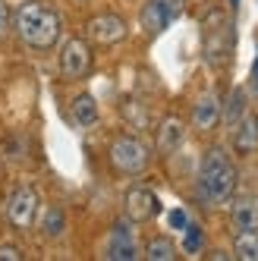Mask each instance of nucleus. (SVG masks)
<instances>
[{
  "label": "nucleus",
  "mask_w": 258,
  "mask_h": 261,
  "mask_svg": "<svg viewBox=\"0 0 258 261\" xmlns=\"http://www.w3.org/2000/svg\"><path fill=\"white\" fill-rule=\"evenodd\" d=\"M88 38L91 41H98V44H120L123 38H126V22L120 19V16H114V13H101V16H95V19H88Z\"/></svg>",
  "instance_id": "obj_9"
},
{
  "label": "nucleus",
  "mask_w": 258,
  "mask_h": 261,
  "mask_svg": "<svg viewBox=\"0 0 258 261\" xmlns=\"http://www.w3.org/2000/svg\"><path fill=\"white\" fill-rule=\"evenodd\" d=\"M243 114H246V91L236 88L233 95H230V101H227V110H220V117H224L227 126H236Z\"/></svg>",
  "instance_id": "obj_19"
},
{
  "label": "nucleus",
  "mask_w": 258,
  "mask_h": 261,
  "mask_svg": "<svg viewBox=\"0 0 258 261\" xmlns=\"http://www.w3.org/2000/svg\"><path fill=\"white\" fill-rule=\"evenodd\" d=\"M217 120H220V98L208 91L192 104V126L198 133H208V129L217 126Z\"/></svg>",
  "instance_id": "obj_12"
},
{
  "label": "nucleus",
  "mask_w": 258,
  "mask_h": 261,
  "mask_svg": "<svg viewBox=\"0 0 258 261\" xmlns=\"http://www.w3.org/2000/svg\"><path fill=\"white\" fill-rule=\"evenodd\" d=\"M233 148H236V154H252L255 148H258V117L249 114V110H246V114L239 117V123H236Z\"/></svg>",
  "instance_id": "obj_13"
},
{
  "label": "nucleus",
  "mask_w": 258,
  "mask_h": 261,
  "mask_svg": "<svg viewBox=\"0 0 258 261\" xmlns=\"http://www.w3.org/2000/svg\"><path fill=\"white\" fill-rule=\"evenodd\" d=\"M104 258H114V261H136V258H139L133 230H129V220L114 223L110 239H107V252H104Z\"/></svg>",
  "instance_id": "obj_10"
},
{
  "label": "nucleus",
  "mask_w": 258,
  "mask_h": 261,
  "mask_svg": "<svg viewBox=\"0 0 258 261\" xmlns=\"http://www.w3.org/2000/svg\"><path fill=\"white\" fill-rule=\"evenodd\" d=\"M183 139H186V123L179 117H167L158 129V151L161 154H173L183 145Z\"/></svg>",
  "instance_id": "obj_14"
},
{
  "label": "nucleus",
  "mask_w": 258,
  "mask_h": 261,
  "mask_svg": "<svg viewBox=\"0 0 258 261\" xmlns=\"http://www.w3.org/2000/svg\"><path fill=\"white\" fill-rule=\"evenodd\" d=\"M230 227L236 233H258V195H239L230 204Z\"/></svg>",
  "instance_id": "obj_11"
},
{
  "label": "nucleus",
  "mask_w": 258,
  "mask_h": 261,
  "mask_svg": "<svg viewBox=\"0 0 258 261\" xmlns=\"http://www.w3.org/2000/svg\"><path fill=\"white\" fill-rule=\"evenodd\" d=\"M201 38H205V60L211 66H224L230 60V54H233V25L220 10H211L205 16Z\"/></svg>",
  "instance_id": "obj_4"
},
{
  "label": "nucleus",
  "mask_w": 258,
  "mask_h": 261,
  "mask_svg": "<svg viewBox=\"0 0 258 261\" xmlns=\"http://www.w3.org/2000/svg\"><path fill=\"white\" fill-rule=\"evenodd\" d=\"M145 258H148V261H173L176 258L173 239H167V236H151L148 246H145Z\"/></svg>",
  "instance_id": "obj_16"
},
{
  "label": "nucleus",
  "mask_w": 258,
  "mask_h": 261,
  "mask_svg": "<svg viewBox=\"0 0 258 261\" xmlns=\"http://www.w3.org/2000/svg\"><path fill=\"white\" fill-rule=\"evenodd\" d=\"M107 158H110V167H114L117 173L139 176V173L148 170V164H151V148L136 136H120V139L110 142Z\"/></svg>",
  "instance_id": "obj_3"
},
{
  "label": "nucleus",
  "mask_w": 258,
  "mask_h": 261,
  "mask_svg": "<svg viewBox=\"0 0 258 261\" xmlns=\"http://www.w3.org/2000/svg\"><path fill=\"white\" fill-rule=\"evenodd\" d=\"M233 258H239V261H258V233H236Z\"/></svg>",
  "instance_id": "obj_18"
},
{
  "label": "nucleus",
  "mask_w": 258,
  "mask_h": 261,
  "mask_svg": "<svg viewBox=\"0 0 258 261\" xmlns=\"http://www.w3.org/2000/svg\"><path fill=\"white\" fill-rule=\"evenodd\" d=\"M123 208L129 223H148L161 214V198L148 189V186H133L123 198Z\"/></svg>",
  "instance_id": "obj_7"
},
{
  "label": "nucleus",
  "mask_w": 258,
  "mask_h": 261,
  "mask_svg": "<svg viewBox=\"0 0 258 261\" xmlns=\"http://www.w3.org/2000/svg\"><path fill=\"white\" fill-rule=\"evenodd\" d=\"M236 4H239V0H230V7H236Z\"/></svg>",
  "instance_id": "obj_25"
},
{
  "label": "nucleus",
  "mask_w": 258,
  "mask_h": 261,
  "mask_svg": "<svg viewBox=\"0 0 258 261\" xmlns=\"http://www.w3.org/2000/svg\"><path fill=\"white\" fill-rule=\"evenodd\" d=\"M167 223H170L173 230H186L189 217H186V211H183V208H173V211H167Z\"/></svg>",
  "instance_id": "obj_21"
},
{
  "label": "nucleus",
  "mask_w": 258,
  "mask_h": 261,
  "mask_svg": "<svg viewBox=\"0 0 258 261\" xmlns=\"http://www.w3.org/2000/svg\"><path fill=\"white\" fill-rule=\"evenodd\" d=\"M38 204H41V198L32 186H16L7 195V204H4L7 223L19 233H29L35 227V217H38Z\"/></svg>",
  "instance_id": "obj_5"
},
{
  "label": "nucleus",
  "mask_w": 258,
  "mask_h": 261,
  "mask_svg": "<svg viewBox=\"0 0 258 261\" xmlns=\"http://www.w3.org/2000/svg\"><path fill=\"white\" fill-rule=\"evenodd\" d=\"M186 10V0H148L142 10V29L148 35L167 32Z\"/></svg>",
  "instance_id": "obj_6"
},
{
  "label": "nucleus",
  "mask_w": 258,
  "mask_h": 261,
  "mask_svg": "<svg viewBox=\"0 0 258 261\" xmlns=\"http://www.w3.org/2000/svg\"><path fill=\"white\" fill-rule=\"evenodd\" d=\"M69 114H72V123H76L79 129H91L98 120H101V110H98V101L88 95V91H82V95L72 98L69 104Z\"/></svg>",
  "instance_id": "obj_15"
},
{
  "label": "nucleus",
  "mask_w": 258,
  "mask_h": 261,
  "mask_svg": "<svg viewBox=\"0 0 258 261\" xmlns=\"http://www.w3.org/2000/svg\"><path fill=\"white\" fill-rule=\"evenodd\" d=\"M252 88L258 91V54H255V63H252Z\"/></svg>",
  "instance_id": "obj_24"
},
{
  "label": "nucleus",
  "mask_w": 258,
  "mask_h": 261,
  "mask_svg": "<svg viewBox=\"0 0 258 261\" xmlns=\"http://www.w3.org/2000/svg\"><path fill=\"white\" fill-rule=\"evenodd\" d=\"M41 230H44V236L47 239H60L63 233H66V214H63V208H47L44 211V220H41Z\"/></svg>",
  "instance_id": "obj_17"
},
{
  "label": "nucleus",
  "mask_w": 258,
  "mask_h": 261,
  "mask_svg": "<svg viewBox=\"0 0 258 261\" xmlns=\"http://www.w3.org/2000/svg\"><path fill=\"white\" fill-rule=\"evenodd\" d=\"M22 249L19 246H0V261H22Z\"/></svg>",
  "instance_id": "obj_22"
},
{
  "label": "nucleus",
  "mask_w": 258,
  "mask_h": 261,
  "mask_svg": "<svg viewBox=\"0 0 258 261\" xmlns=\"http://www.w3.org/2000/svg\"><path fill=\"white\" fill-rule=\"evenodd\" d=\"M16 35L29 50H50L60 38V16L41 0H25L16 10Z\"/></svg>",
  "instance_id": "obj_2"
},
{
  "label": "nucleus",
  "mask_w": 258,
  "mask_h": 261,
  "mask_svg": "<svg viewBox=\"0 0 258 261\" xmlns=\"http://www.w3.org/2000/svg\"><path fill=\"white\" fill-rule=\"evenodd\" d=\"M201 246H205V233H201L198 223H186V239H183V249H186L189 255L201 252Z\"/></svg>",
  "instance_id": "obj_20"
},
{
  "label": "nucleus",
  "mask_w": 258,
  "mask_h": 261,
  "mask_svg": "<svg viewBox=\"0 0 258 261\" xmlns=\"http://www.w3.org/2000/svg\"><path fill=\"white\" fill-rule=\"evenodd\" d=\"M236 192V167L224 148H208L198 164V179H195V195L205 208H220L227 204Z\"/></svg>",
  "instance_id": "obj_1"
},
{
  "label": "nucleus",
  "mask_w": 258,
  "mask_h": 261,
  "mask_svg": "<svg viewBox=\"0 0 258 261\" xmlns=\"http://www.w3.org/2000/svg\"><path fill=\"white\" fill-rule=\"evenodd\" d=\"M10 32V7H7V0H0V38Z\"/></svg>",
  "instance_id": "obj_23"
},
{
  "label": "nucleus",
  "mask_w": 258,
  "mask_h": 261,
  "mask_svg": "<svg viewBox=\"0 0 258 261\" xmlns=\"http://www.w3.org/2000/svg\"><path fill=\"white\" fill-rule=\"evenodd\" d=\"M88 69H91V47H88V41H82V38L63 41V47H60V72H63V79L76 82V79L85 76Z\"/></svg>",
  "instance_id": "obj_8"
}]
</instances>
